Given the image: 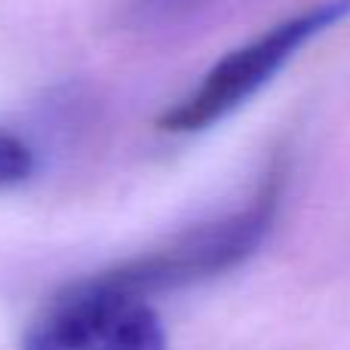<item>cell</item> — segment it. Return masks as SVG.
Instances as JSON below:
<instances>
[{
    "label": "cell",
    "instance_id": "6da1fadb",
    "mask_svg": "<svg viewBox=\"0 0 350 350\" xmlns=\"http://www.w3.org/2000/svg\"><path fill=\"white\" fill-rule=\"evenodd\" d=\"M286 187V170L273 166L261 187L240 206L237 212L218 215L212 221L193 224L181 230L178 237L166 240L163 246L142 252L139 258L117 265L111 271L92 273L98 283L120 289L126 295H157V292L185 289L197 286L203 280L221 277V273L240 267L246 258H252L273 230V221L280 215Z\"/></svg>",
    "mask_w": 350,
    "mask_h": 350
},
{
    "label": "cell",
    "instance_id": "7a4b0ae2",
    "mask_svg": "<svg viewBox=\"0 0 350 350\" xmlns=\"http://www.w3.org/2000/svg\"><path fill=\"white\" fill-rule=\"evenodd\" d=\"M350 16V0H323L310 10L271 25L258 37L230 49L200 77V83L185 98L172 105L160 117V129L166 133H200L215 126L228 114L249 102L258 90H265L277 71H283L314 37L335 28Z\"/></svg>",
    "mask_w": 350,
    "mask_h": 350
},
{
    "label": "cell",
    "instance_id": "3957f363",
    "mask_svg": "<svg viewBox=\"0 0 350 350\" xmlns=\"http://www.w3.org/2000/svg\"><path fill=\"white\" fill-rule=\"evenodd\" d=\"M22 350H170L148 298L77 280L28 326Z\"/></svg>",
    "mask_w": 350,
    "mask_h": 350
},
{
    "label": "cell",
    "instance_id": "277c9868",
    "mask_svg": "<svg viewBox=\"0 0 350 350\" xmlns=\"http://www.w3.org/2000/svg\"><path fill=\"white\" fill-rule=\"evenodd\" d=\"M209 3L215 0H126L123 18L133 28H160V25H172L178 18L193 16Z\"/></svg>",
    "mask_w": 350,
    "mask_h": 350
},
{
    "label": "cell",
    "instance_id": "5b68a950",
    "mask_svg": "<svg viewBox=\"0 0 350 350\" xmlns=\"http://www.w3.org/2000/svg\"><path fill=\"white\" fill-rule=\"evenodd\" d=\"M34 175V151L18 135L0 133V187L22 185Z\"/></svg>",
    "mask_w": 350,
    "mask_h": 350
}]
</instances>
